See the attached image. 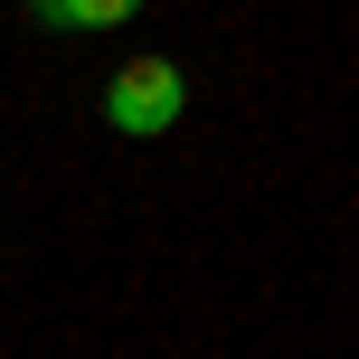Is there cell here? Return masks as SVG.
Segmentation results:
<instances>
[{
  "instance_id": "obj_1",
  "label": "cell",
  "mask_w": 359,
  "mask_h": 359,
  "mask_svg": "<svg viewBox=\"0 0 359 359\" xmlns=\"http://www.w3.org/2000/svg\"><path fill=\"white\" fill-rule=\"evenodd\" d=\"M180 104H189V86H180L170 57H123V67H114V86H104V123H114V133H133V142L170 133V123H180Z\"/></svg>"
},
{
  "instance_id": "obj_3",
  "label": "cell",
  "mask_w": 359,
  "mask_h": 359,
  "mask_svg": "<svg viewBox=\"0 0 359 359\" xmlns=\"http://www.w3.org/2000/svg\"><path fill=\"white\" fill-rule=\"evenodd\" d=\"M19 10H38V19H48V10H57V0H19Z\"/></svg>"
},
{
  "instance_id": "obj_2",
  "label": "cell",
  "mask_w": 359,
  "mask_h": 359,
  "mask_svg": "<svg viewBox=\"0 0 359 359\" xmlns=\"http://www.w3.org/2000/svg\"><path fill=\"white\" fill-rule=\"evenodd\" d=\"M133 10H142V0H57L48 19H67V29H123Z\"/></svg>"
}]
</instances>
